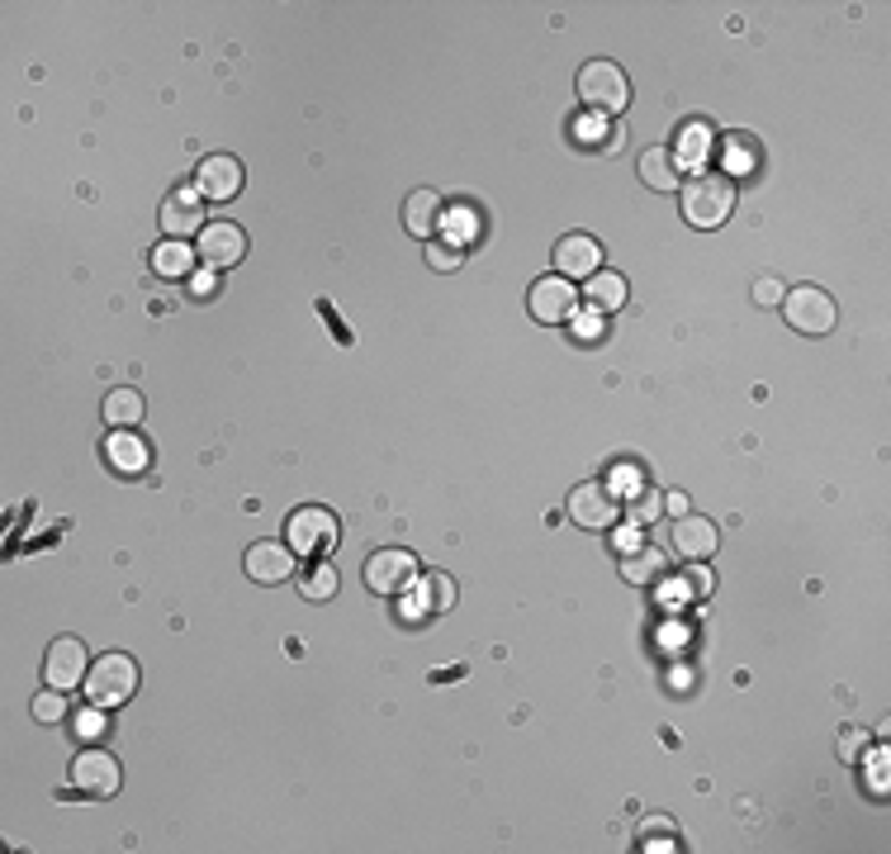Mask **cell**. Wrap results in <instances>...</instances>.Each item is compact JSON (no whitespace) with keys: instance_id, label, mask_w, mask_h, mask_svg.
<instances>
[{"instance_id":"obj_28","label":"cell","mask_w":891,"mask_h":854,"mask_svg":"<svg viewBox=\"0 0 891 854\" xmlns=\"http://www.w3.org/2000/svg\"><path fill=\"white\" fill-rule=\"evenodd\" d=\"M626 517L635 522V527H645V522L664 517V494H659V489H635L631 503H626Z\"/></svg>"},{"instance_id":"obj_37","label":"cell","mask_w":891,"mask_h":854,"mask_svg":"<svg viewBox=\"0 0 891 854\" xmlns=\"http://www.w3.org/2000/svg\"><path fill=\"white\" fill-rule=\"evenodd\" d=\"M579 332H583V338H593V332H602V313H598V319H583V323H579Z\"/></svg>"},{"instance_id":"obj_21","label":"cell","mask_w":891,"mask_h":854,"mask_svg":"<svg viewBox=\"0 0 891 854\" xmlns=\"http://www.w3.org/2000/svg\"><path fill=\"white\" fill-rule=\"evenodd\" d=\"M100 414H105L109 427H138L142 414H148V404H142V389L119 385V389L105 394V408H100Z\"/></svg>"},{"instance_id":"obj_35","label":"cell","mask_w":891,"mask_h":854,"mask_svg":"<svg viewBox=\"0 0 891 854\" xmlns=\"http://www.w3.org/2000/svg\"><path fill=\"white\" fill-rule=\"evenodd\" d=\"M641 546H645V542H641V527H635V522L616 532V551H622V556H631V551H641Z\"/></svg>"},{"instance_id":"obj_3","label":"cell","mask_w":891,"mask_h":854,"mask_svg":"<svg viewBox=\"0 0 891 854\" xmlns=\"http://www.w3.org/2000/svg\"><path fill=\"white\" fill-rule=\"evenodd\" d=\"M138 660L133 655H124V651H109V655H100L90 664V674H86V693H90V703L95 707H124L138 693Z\"/></svg>"},{"instance_id":"obj_2","label":"cell","mask_w":891,"mask_h":854,"mask_svg":"<svg viewBox=\"0 0 891 854\" xmlns=\"http://www.w3.org/2000/svg\"><path fill=\"white\" fill-rule=\"evenodd\" d=\"M285 542H290L294 556L318 561L342 542V522L332 517V509H323V503H304V509H294L285 517Z\"/></svg>"},{"instance_id":"obj_1","label":"cell","mask_w":891,"mask_h":854,"mask_svg":"<svg viewBox=\"0 0 891 854\" xmlns=\"http://www.w3.org/2000/svg\"><path fill=\"white\" fill-rule=\"evenodd\" d=\"M683 218H688L693 228H721L730 210H736V185L721 171H697V177L683 181Z\"/></svg>"},{"instance_id":"obj_14","label":"cell","mask_w":891,"mask_h":854,"mask_svg":"<svg viewBox=\"0 0 891 854\" xmlns=\"http://www.w3.org/2000/svg\"><path fill=\"white\" fill-rule=\"evenodd\" d=\"M72 783L82 788V793H90V798L119 793V765H115V755H105V750H82V755H76V765H72Z\"/></svg>"},{"instance_id":"obj_6","label":"cell","mask_w":891,"mask_h":854,"mask_svg":"<svg viewBox=\"0 0 891 854\" xmlns=\"http://www.w3.org/2000/svg\"><path fill=\"white\" fill-rule=\"evenodd\" d=\"M783 319H787V328L806 332V338H825V332L835 328L839 309H835V299L825 295L820 285H797V290L783 295Z\"/></svg>"},{"instance_id":"obj_25","label":"cell","mask_w":891,"mask_h":854,"mask_svg":"<svg viewBox=\"0 0 891 854\" xmlns=\"http://www.w3.org/2000/svg\"><path fill=\"white\" fill-rule=\"evenodd\" d=\"M707 152H711V129H707V124H688V134H683L678 152H674V162H678V171H683V167L702 171Z\"/></svg>"},{"instance_id":"obj_34","label":"cell","mask_w":891,"mask_h":854,"mask_svg":"<svg viewBox=\"0 0 891 854\" xmlns=\"http://www.w3.org/2000/svg\"><path fill=\"white\" fill-rule=\"evenodd\" d=\"M754 299H759V305H783V285H777L773 276H763L754 285Z\"/></svg>"},{"instance_id":"obj_7","label":"cell","mask_w":891,"mask_h":854,"mask_svg":"<svg viewBox=\"0 0 891 854\" xmlns=\"http://www.w3.org/2000/svg\"><path fill=\"white\" fill-rule=\"evenodd\" d=\"M569 517H575L583 532H608V527H616V517H622V499H616L612 484L588 480L569 494Z\"/></svg>"},{"instance_id":"obj_12","label":"cell","mask_w":891,"mask_h":854,"mask_svg":"<svg viewBox=\"0 0 891 854\" xmlns=\"http://www.w3.org/2000/svg\"><path fill=\"white\" fill-rule=\"evenodd\" d=\"M668 542H674V556H683V561H711L716 546H721V532H716L711 517L683 513V517H674V536Z\"/></svg>"},{"instance_id":"obj_5","label":"cell","mask_w":891,"mask_h":854,"mask_svg":"<svg viewBox=\"0 0 891 854\" xmlns=\"http://www.w3.org/2000/svg\"><path fill=\"white\" fill-rule=\"evenodd\" d=\"M365 589L379 598H399L408 589H418V556L404 546H385L365 561Z\"/></svg>"},{"instance_id":"obj_8","label":"cell","mask_w":891,"mask_h":854,"mask_svg":"<svg viewBox=\"0 0 891 854\" xmlns=\"http://www.w3.org/2000/svg\"><path fill=\"white\" fill-rule=\"evenodd\" d=\"M527 309H532V319L536 323H575V313H579V290L569 285L565 276H540L536 285H532V295H527Z\"/></svg>"},{"instance_id":"obj_32","label":"cell","mask_w":891,"mask_h":854,"mask_svg":"<svg viewBox=\"0 0 891 854\" xmlns=\"http://www.w3.org/2000/svg\"><path fill=\"white\" fill-rule=\"evenodd\" d=\"M711 584H716V575H707L702 561H693V569H688V575H683V584H678V594L702 598V594H711Z\"/></svg>"},{"instance_id":"obj_13","label":"cell","mask_w":891,"mask_h":854,"mask_svg":"<svg viewBox=\"0 0 891 854\" xmlns=\"http://www.w3.org/2000/svg\"><path fill=\"white\" fill-rule=\"evenodd\" d=\"M162 233L176 237V243H185V237H200L204 233V195H195V190H176L171 200H162Z\"/></svg>"},{"instance_id":"obj_24","label":"cell","mask_w":891,"mask_h":854,"mask_svg":"<svg viewBox=\"0 0 891 854\" xmlns=\"http://www.w3.org/2000/svg\"><path fill=\"white\" fill-rule=\"evenodd\" d=\"M583 290H588V299H593V309H602V313H612V309L626 305V276H616V271L588 276Z\"/></svg>"},{"instance_id":"obj_36","label":"cell","mask_w":891,"mask_h":854,"mask_svg":"<svg viewBox=\"0 0 891 854\" xmlns=\"http://www.w3.org/2000/svg\"><path fill=\"white\" fill-rule=\"evenodd\" d=\"M664 513L683 517V513H688V494H678V489H674V494H664Z\"/></svg>"},{"instance_id":"obj_31","label":"cell","mask_w":891,"mask_h":854,"mask_svg":"<svg viewBox=\"0 0 891 854\" xmlns=\"http://www.w3.org/2000/svg\"><path fill=\"white\" fill-rule=\"evenodd\" d=\"M465 261V247H451V243H427V266L432 271H455Z\"/></svg>"},{"instance_id":"obj_15","label":"cell","mask_w":891,"mask_h":854,"mask_svg":"<svg viewBox=\"0 0 891 854\" xmlns=\"http://www.w3.org/2000/svg\"><path fill=\"white\" fill-rule=\"evenodd\" d=\"M200 195L204 200H237V190H243V162H237V157H228V152H214V157H204V162H200Z\"/></svg>"},{"instance_id":"obj_27","label":"cell","mask_w":891,"mask_h":854,"mask_svg":"<svg viewBox=\"0 0 891 854\" xmlns=\"http://www.w3.org/2000/svg\"><path fill=\"white\" fill-rule=\"evenodd\" d=\"M299 594H304L309 604H328V598L337 594V569L332 565H309L304 579H299Z\"/></svg>"},{"instance_id":"obj_18","label":"cell","mask_w":891,"mask_h":854,"mask_svg":"<svg viewBox=\"0 0 891 854\" xmlns=\"http://www.w3.org/2000/svg\"><path fill=\"white\" fill-rule=\"evenodd\" d=\"M437 224H441V195L437 190H412V195L404 200V228L412 237H427V243H432Z\"/></svg>"},{"instance_id":"obj_20","label":"cell","mask_w":891,"mask_h":854,"mask_svg":"<svg viewBox=\"0 0 891 854\" xmlns=\"http://www.w3.org/2000/svg\"><path fill=\"white\" fill-rule=\"evenodd\" d=\"M195 257H200V252L190 247V243L167 237V243L152 252V271L162 276V280H185V276H195Z\"/></svg>"},{"instance_id":"obj_9","label":"cell","mask_w":891,"mask_h":854,"mask_svg":"<svg viewBox=\"0 0 891 854\" xmlns=\"http://www.w3.org/2000/svg\"><path fill=\"white\" fill-rule=\"evenodd\" d=\"M86 674H90V670H86V645L76 641V637H57L53 645H47V660H43V679H47V688L72 693Z\"/></svg>"},{"instance_id":"obj_30","label":"cell","mask_w":891,"mask_h":854,"mask_svg":"<svg viewBox=\"0 0 891 854\" xmlns=\"http://www.w3.org/2000/svg\"><path fill=\"white\" fill-rule=\"evenodd\" d=\"M67 693H62V688H53V693H39V698H34V717L43 722V726H53V722H67Z\"/></svg>"},{"instance_id":"obj_29","label":"cell","mask_w":891,"mask_h":854,"mask_svg":"<svg viewBox=\"0 0 891 854\" xmlns=\"http://www.w3.org/2000/svg\"><path fill=\"white\" fill-rule=\"evenodd\" d=\"M418 589L427 594V612H441V608H451V604H455V584H451V575H427V579H418Z\"/></svg>"},{"instance_id":"obj_19","label":"cell","mask_w":891,"mask_h":854,"mask_svg":"<svg viewBox=\"0 0 891 854\" xmlns=\"http://www.w3.org/2000/svg\"><path fill=\"white\" fill-rule=\"evenodd\" d=\"M635 171H641V181L650 190H659V195H668V190L678 185V162H674V148H645L641 162H635Z\"/></svg>"},{"instance_id":"obj_33","label":"cell","mask_w":891,"mask_h":854,"mask_svg":"<svg viewBox=\"0 0 891 854\" xmlns=\"http://www.w3.org/2000/svg\"><path fill=\"white\" fill-rule=\"evenodd\" d=\"M100 732H105V707H95V703H90V712H82V717H76V736L95 740Z\"/></svg>"},{"instance_id":"obj_11","label":"cell","mask_w":891,"mask_h":854,"mask_svg":"<svg viewBox=\"0 0 891 854\" xmlns=\"http://www.w3.org/2000/svg\"><path fill=\"white\" fill-rule=\"evenodd\" d=\"M195 252H200V261H210L214 271H223V266H237L247 257V237H243V228L237 224H204V233L195 237Z\"/></svg>"},{"instance_id":"obj_16","label":"cell","mask_w":891,"mask_h":854,"mask_svg":"<svg viewBox=\"0 0 891 854\" xmlns=\"http://www.w3.org/2000/svg\"><path fill=\"white\" fill-rule=\"evenodd\" d=\"M247 579H257V584H285L294 575V551H290V542H257L247 551Z\"/></svg>"},{"instance_id":"obj_22","label":"cell","mask_w":891,"mask_h":854,"mask_svg":"<svg viewBox=\"0 0 891 854\" xmlns=\"http://www.w3.org/2000/svg\"><path fill=\"white\" fill-rule=\"evenodd\" d=\"M622 575H626L631 584H655V579H664V575H668V551H659V546L631 551V556H622Z\"/></svg>"},{"instance_id":"obj_4","label":"cell","mask_w":891,"mask_h":854,"mask_svg":"<svg viewBox=\"0 0 891 854\" xmlns=\"http://www.w3.org/2000/svg\"><path fill=\"white\" fill-rule=\"evenodd\" d=\"M579 100L593 109V115H616V109H626V100H631L626 72L616 67V62H608V57L583 62V72H579Z\"/></svg>"},{"instance_id":"obj_23","label":"cell","mask_w":891,"mask_h":854,"mask_svg":"<svg viewBox=\"0 0 891 854\" xmlns=\"http://www.w3.org/2000/svg\"><path fill=\"white\" fill-rule=\"evenodd\" d=\"M721 177H750V171L759 167V148H754V138H744V134H726L721 138Z\"/></svg>"},{"instance_id":"obj_10","label":"cell","mask_w":891,"mask_h":854,"mask_svg":"<svg viewBox=\"0 0 891 854\" xmlns=\"http://www.w3.org/2000/svg\"><path fill=\"white\" fill-rule=\"evenodd\" d=\"M602 271V247H598V237H588V233H569V237H560L555 243V276H565V280H588V276H598Z\"/></svg>"},{"instance_id":"obj_26","label":"cell","mask_w":891,"mask_h":854,"mask_svg":"<svg viewBox=\"0 0 891 854\" xmlns=\"http://www.w3.org/2000/svg\"><path fill=\"white\" fill-rule=\"evenodd\" d=\"M575 142L579 148H588V142H598V148H616V129L608 124V115H593V109H588V115L575 119Z\"/></svg>"},{"instance_id":"obj_17","label":"cell","mask_w":891,"mask_h":854,"mask_svg":"<svg viewBox=\"0 0 891 854\" xmlns=\"http://www.w3.org/2000/svg\"><path fill=\"white\" fill-rule=\"evenodd\" d=\"M105 456H109V466H115L119 474H142V470H148V461H152L148 441L133 437L129 427H115V433H109Z\"/></svg>"}]
</instances>
